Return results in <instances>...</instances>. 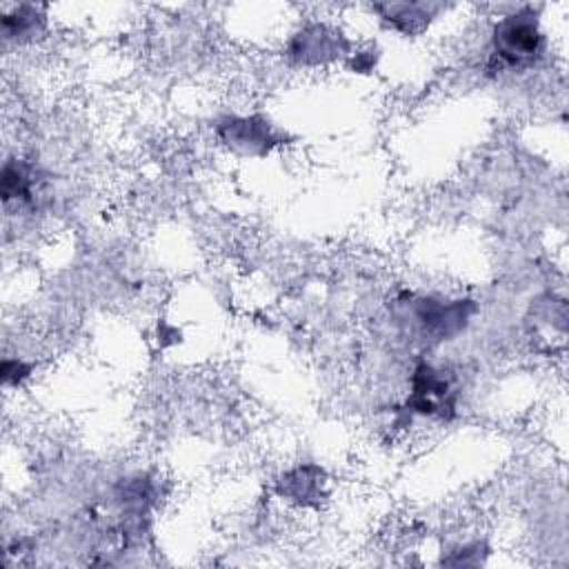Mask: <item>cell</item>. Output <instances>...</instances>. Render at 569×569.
<instances>
[{
  "instance_id": "6da1fadb",
  "label": "cell",
  "mask_w": 569,
  "mask_h": 569,
  "mask_svg": "<svg viewBox=\"0 0 569 569\" xmlns=\"http://www.w3.org/2000/svg\"><path fill=\"white\" fill-rule=\"evenodd\" d=\"M493 58L505 67H529L533 64L545 49V38L538 27L533 9H520L511 16H505L493 27Z\"/></svg>"
},
{
  "instance_id": "7a4b0ae2",
  "label": "cell",
  "mask_w": 569,
  "mask_h": 569,
  "mask_svg": "<svg viewBox=\"0 0 569 569\" xmlns=\"http://www.w3.org/2000/svg\"><path fill=\"white\" fill-rule=\"evenodd\" d=\"M347 49H349L347 38L327 24H309L300 33H296L293 40L289 42L291 58L305 64L336 60L342 53H347Z\"/></svg>"
},
{
  "instance_id": "3957f363",
  "label": "cell",
  "mask_w": 569,
  "mask_h": 569,
  "mask_svg": "<svg viewBox=\"0 0 569 569\" xmlns=\"http://www.w3.org/2000/svg\"><path fill=\"white\" fill-rule=\"evenodd\" d=\"M413 391L409 398V409L425 413V416H438L449 418L453 411V391L449 382L429 365H420L413 371Z\"/></svg>"
},
{
  "instance_id": "277c9868",
  "label": "cell",
  "mask_w": 569,
  "mask_h": 569,
  "mask_svg": "<svg viewBox=\"0 0 569 569\" xmlns=\"http://www.w3.org/2000/svg\"><path fill=\"white\" fill-rule=\"evenodd\" d=\"M413 313L429 336L438 340H447L449 336L458 333L467 325L469 316L473 313V305L471 300H456L445 305V302L425 298L416 305Z\"/></svg>"
},
{
  "instance_id": "5b68a950",
  "label": "cell",
  "mask_w": 569,
  "mask_h": 569,
  "mask_svg": "<svg viewBox=\"0 0 569 569\" xmlns=\"http://www.w3.org/2000/svg\"><path fill=\"white\" fill-rule=\"evenodd\" d=\"M218 133L227 147L240 153H267L278 142L269 122L260 116L251 118H227L218 124Z\"/></svg>"
},
{
  "instance_id": "8992f818",
  "label": "cell",
  "mask_w": 569,
  "mask_h": 569,
  "mask_svg": "<svg viewBox=\"0 0 569 569\" xmlns=\"http://www.w3.org/2000/svg\"><path fill=\"white\" fill-rule=\"evenodd\" d=\"M373 9L393 29L407 36H413V33H420L442 7L431 2H389V4H373Z\"/></svg>"
},
{
  "instance_id": "52a82bcc",
  "label": "cell",
  "mask_w": 569,
  "mask_h": 569,
  "mask_svg": "<svg viewBox=\"0 0 569 569\" xmlns=\"http://www.w3.org/2000/svg\"><path fill=\"white\" fill-rule=\"evenodd\" d=\"M318 487H320V469L316 467H300L291 473H287L280 485L278 491L284 498L298 500V502H309L313 496H318Z\"/></svg>"
},
{
  "instance_id": "ba28073f",
  "label": "cell",
  "mask_w": 569,
  "mask_h": 569,
  "mask_svg": "<svg viewBox=\"0 0 569 569\" xmlns=\"http://www.w3.org/2000/svg\"><path fill=\"white\" fill-rule=\"evenodd\" d=\"M42 27H44V16L40 13V7H33V4H22L2 18L4 38L22 40V38L36 36Z\"/></svg>"
},
{
  "instance_id": "9c48e42d",
  "label": "cell",
  "mask_w": 569,
  "mask_h": 569,
  "mask_svg": "<svg viewBox=\"0 0 569 569\" xmlns=\"http://www.w3.org/2000/svg\"><path fill=\"white\" fill-rule=\"evenodd\" d=\"M33 193V171L18 162L9 160L2 169V198L4 202L9 200H31Z\"/></svg>"
},
{
  "instance_id": "30bf717a",
  "label": "cell",
  "mask_w": 569,
  "mask_h": 569,
  "mask_svg": "<svg viewBox=\"0 0 569 569\" xmlns=\"http://www.w3.org/2000/svg\"><path fill=\"white\" fill-rule=\"evenodd\" d=\"M9 369H11V360H4V365H2V378H4V382H11V380H13V376H11ZM16 371H18L16 378L20 380V378H24V376L29 373V367H24L22 362H16Z\"/></svg>"
}]
</instances>
